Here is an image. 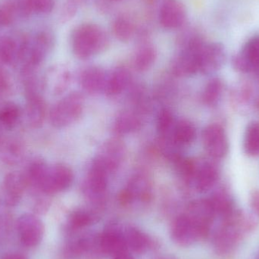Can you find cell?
<instances>
[{"label":"cell","mask_w":259,"mask_h":259,"mask_svg":"<svg viewBox=\"0 0 259 259\" xmlns=\"http://www.w3.org/2000/svg\"><path fill=\"white\" fill-rule=\"evenodd\" d=\"M108 45L107 33L97 24H82L74 30L73 34V51L79 59H89L103 51Z\"/></svg>","instance_id":"cell-1"},{"label":"cell","mask_w":259,"mask_h":259,"mask_svg":"<svg viewBox=\"0 0 259 259\" xmlns=\"http://www.w3.org/2000/svg\"><path fill=\"white\" fill-rule=\"evenodd\" d=\"M83 99L78 93H72L56 103L50 112V121L58 128L66 127L80 118Z\"/></svg>","instance_id":"cell-2"},{"label":"cell","mask_w":259,"mask_h":259,"mask_svg":"<svg viewBox=\"0 0 259 259\" xmlns=\"http://www.w3.org/2000/svg\"><path fill=\"white\" fill-rule=\"evenodd\" d=\"M72 171L62 164L47 167L38 190L47 195L54 194L67 190L72 184Z\"/></svg>","instance_id":"cell-3"},{"label":"cell","mask_w":259,"mask_h":259,"mask_svg":"<svg viewBox=\"0 0 259 259\" xmlns=\"http://www.w3.org/2000/svg\"><path fill=\"white\" fill-rule=\"evenodd\" d=\"M204 147L210 156L222 159L226 156L229 149V142L225 129L219 124L207 126L202 132Z\"/></svg>","instance_id":"cell-4"},{"label":"cell","mask_w":259,"mask_h":259,"mask_svg":"<svg viewBox=\"0 0 259 259\" xmlns=\"http://www.w3.org/2000/svg\"><path fill=\"white\" fill-rule=\"evenodd\" d=\"M186 215L200 231L202 239L208 237L216 214L208 199H198L189 205Z\"/></svg>","instance_id":"cell-5"},{"label":"cell","mask_w":259,"mask_h":259,"mask_svg":"<svg viewBox=\"0 0 259 259\" xmlns=\"http://www.w3.org/2000/svg\"><path fill=\"white\" fill-rule=\"evenodd\" d=\"M17 230L20 240L27 247H34L42 241L44 225L42 221L33 214H24L17 221Z\"/></svg>","instance_id":"cell-6"},{"label":"cell","mask_w":259,"mask_h":259,"mask_svg":"<svg viewBox=\"0 0 259 259\" xmlns=\"http://www.w3.org/2000/svg\"><path fill=\"white\" fill-rule=\"evenodd\" d=\"M100 246L103 257L114 258L128 252L124 232L118 225H110L100 234Z\"/></svg>","instance_id":"cell-7"},{"label":"cell","mask_w":259,"mask_h":259,"mask_svg":"<svg viewBox=\"0 0 259 259\" xmlns=\"http://www.w3.org/2000/svg\"><path fill=\"white\" fill-rule=\"evenodd\" d=\"M226 60L225 47L219 42L205 44L199 52V72L210 74L222 68Z\"/></svg>","instance_id":"cell-8"},{"label":"cell","mask_w":259,"mask_h":259,"mask_svg":"<svg viewBox=\"0 0 259 259\" xmlns=\"http://www.w3.org/2000/svg\"><path fill=\"white\" fill-rule=\"evenodd\" d=\"M234 68L241 73L259 71V35L247 41L232 59Z\"/></svg>","instance_id":"cell-9"},{"label":"cell","mask_w":259,"mask_h":259,"mask_svg":"<svg viewBox=\"0 0 259 259\" xmlns=\"http://www.w3.org/2000/svg\"><path fill=\"white\" fill-rule=\"evenodd\" d=\"M172 240L178 246L187 247L202 240L200 231L185 214L178 216L170 228Z\"/></svg>","instance_id":"cell-10"},{"label":"cell","mask_w":259,"mask_h":259,"mask_svg":"<svg viewBox=\"0 0 259 259\" xmlns=\"http://www.w3.org/2000/svg\"><path fill=\"white\" fill-rule=\"evenodd\" d=\"M243 232L240 227L233 224L223 223L214 234V249L219 255H228L234 250L241 241Z\"/></svg>","instance_id":"cell-11"},{"label":"cell","mask_w":259,"mask_h":259,"mask_svg":"<svg viewBox=\"0 0 259 259\" xmlns=\"http://www.w3.org/2000/svg\"><path fill=\"white\" fill-rule=\"evenodd\" d=\"M28 185L27 177L24 174L18 171L8 174L3 185L5 204L11 207L18 205Z\"/></svg>","instance_id":"cell-12"},{"label":"cell","mask_w":259,"mask_h":259,"mask_svg":"<svg viewBox=\"0 0 259 259\" xmlns=\"http://www.w3.org/2000/svg\"><path fill=\"white\" fill-rule=\"evenodd\" d=\"M109 172L96 158L88 173L86 183V190L88 196L94 200L103 198L108 186V176Z\"/></svg>","instance_id":"cell-13"},{"label":"cell","mask_w":259,"mask_h":259,"mask_svg":"<svg viewBox=\"0 0 259 259\" xmlns=\"http://www.w3.org/2000/svg\"><path fill=\"white\" fill-rule=\"evenodd\" d=\"M186 17L185 7L179 0H165L160 9V23L164 28H179L185 22Z\"/></svg>","instance_id":"cell-14"},{"label":"cell","mask_w":259,"mask_h":259,"mask_svg":"<svg viewBox=\"0 0 259 259\" xmlns=\"http://www.w3.org/2000/svg\"><path fill=\"white\" fill-rule=\"evenodd\" d=\"M150 198V183L143 175H137L131 180L127 188L120 194L119 201L122 205H127L135 199L147 202Z\"/></svg>","instance_id":"cell-15"},{"label":"cell","mask_w":259,"mask_h":259,"mask_svg":"<svg viewBox=\"0 0 259 259\" xmlns=\"http://www.w3.org/2000/svg\"><path fill=\"white\" fill-rule=\"evenodd\" d=\"M219 178L217 166L209 161H205L199 165L196 164L191 182L198 192L205 193L215 185Z\"/></svg>","instance_id":"cell-16"},{"label":"cell","mask_w":259,"mask_h":259,"mask_svg":"<svg viewBox=\"0 0 259 259\" xmlns=\"http://www.w3.org/2000/svg\"><path fill=\"white\" fill-rule=\"evenodd\" d=\"M46 116V105L37 94L28 95L25 108L27 124L33 128H39L44 124Z\"/></svg>","instance_id":"cell-17"},{"label":"cell","mask_w":259,"mask_h":259,"mask_svg":"<svg viewBox=\"0 0 259 259\" xmlns=\"http://www.w3.org/2000/svg\"><path fill=\"white\" fill-rule=\"evenodd\" d=\"M124 237L127 249L135 253H145L154 246V241L150 237L134 227H129L126 229Z\"/></svg>","instance_id":"cell-18"},{"label":"cell","mask_w":259,"mask_h":259,"mask_svg":"<svg viewBox=\"0 0 259 259\" xmlns=\"http://www.w3.org/2000/svg\"><path fill=\"white\" fill-rule=\"evenodd\" d=\"M123 156V148L118 141L109 142L106 143L103 152L97 157V159L106 167L110 173L115 171L119 165Z\"/></svg>","instance_id":"cell-19"},{"label":"cell","mask_w":259,"mask_h":259,"mask_svg":"<svg viewBox=\"0 0 259 259\" xmlns=\"http://www.w3.org/2000/svg\"><path fill=\"white\" fill-rule=\"evenodd\" d=\"M172 135L168 140L175 146H183L190 144L196 137V128L190 121L181 120L172 130Z\"/></svg>","instance_id":"cell-20"},{"label":"cell","mask_w":259,"mask_h":259,"mask_svg":"<svg viewBox=\"0 0 259 259\" xmlns=\"http://www.w3.org/2000/svg\"><path fill=\"white\" fill-rule=\"evenodd\" d=\"M70 82V74L63 68L52 69L44 80V83L54 95H59L66 91Z\"/></svg>","instance_id":"cell-21"},{"label":"cell","mask_w":259,"mask_h":259,"mask_svg":"<svg viewBox=\"0 0 259 259\" xmlns=\"http://www.w3.org/2000/svg\"><path fill=\"white\" fill-rule=\"evenodd\" d=\"M80 83L85 91L94 94L105 88L106 80L103 70L96 67L87 68L80 77Z\"/></svg>","instance_id":"cell-22"},{"label":"cell","mask_w":259,"mask_h":259,"mask_svg":"<svg viewBox=\"0 0 259 259\" xmlns=\"http://www.w3.org/2000/svg\"><path fill=\"white\" fill-rule=\"evenodd\" d=\"M208 200L216 216H220L222 219L229 216L235 210L234 200L226 190H220L215 192L211 197L208 198Z\"/></svg>","instance_id":"cell-23"},{"label":"cell","mask_w":259,"mask_h":259,"mask_svg":"<svg viewBox=\"0 0 259 259\" xmlns=\"http://www.w3.org/2000/svg\"><path fill=\"white\" fill-rule=\"evenodd\" d=\"M99 218L94 211L86 209H77L71 213L68 219V227L70 231H78L94 225Z\"/></svg>","instance_id":"cell-24"},{"label":"cell","mask_w":259,"mask_h":259,"mask_svg":"<svg viewBox=\"0 0 259 259\" xmlns=\"http://www.w3.org/2000/svg\"><path fill=\"white\" fill-rule=\"evenodd\" d=\"M130 74L124 68L115 70L109 80L106 81L105 91L109 96H115L121 94L128 84Z\"/></svg>","instance_id":"cell-25"},{"label":"cell","mask_w":259,"mask_h":259,"mask_svg":"<svg viewBox=\"0 0 259 259\" xmlns=\"http://www.w3.org/2000/svg\"><path fill=\"white\" fill-rule=\"evenodd\" d=\"M156 57L155 47L151 44H143L136 53L134 66L138 71H146L152 66Z\"/></svg>","instance_id":"cell-26"},{"label":"cell","mask_w":259,"mask_h":259,"mask_svg":"<svg viewBox=\"0 0 259 259\" xmlns=\"http://www.w3.org/2000/svg\"><path fill=\"white\" fill-rule=\"evenodd\" d=\"M243 149L249 156H259V123H250L245 131Z\"/></svg>","instance_id":"cell-27"},{"label":"cell","mask_w":259,"mask_h":259,"mask_svg":"<svg viewBox=\"0 0 259 259\" xmlns=\"http://www.w3.org/2000/svg\"><path fill=\"white\" fill-rule=\"evenodd\" d=\"M224 91V83L218 77L211 79L205 85L202 94V100L208 106H214L219 103Z\"/></svg>","instance_id":"cell-28"},{"label":"cell","mask_w":259,"mask_h":259,"mask_svg":"<svg viewBox=\"0 0 259 259\" xmlns=\"http://www.w3.org/2000/svg\"><path fill=\"white\" fill-rule=\"evenodd\" d=\"M21 111L14 103H8L0 109V124L7 129H12L19 122Z\"/></svg>","instance_id":"cell-29"},{"label":"cell","mask_w":259,"mask_h":259,"mask_svg":"<svg viewBox=\"0 0 259 259\" xmlns=\"http://www.w3.org/2000/svg\"><path fill=\"white\" fill-rule=\"evenodd\" d=\"M113 31L115 36L121 42H127L134 36L135 27L128 17L121 15L113 23Z\"/></svg>","instance_id":"cell-30"},{"label":"cell","mask_w":259,"mask_h":259,"mask_svg":"<svg viewBox=\"0 0 259 259\" xmlns=\"http://www.w3.org/2000/svg\"><path fill=\"white\" fill-rule=\"evenodd\" d=\"M21 47L18 48L15 40L10 37L0 39V61L6 64H12L17 58L21 57Z\"/></svg>","instance_id":"cell-31"},{"label":"cell","mask_w":259,"mask_h":259,"mask_svg":"<svg viewBox=\"0 0 259 259\" xmlns=\"http://www.w3.org/2000/svg\"><path fill=\"white\" fill-rule=\"evenodd\" d=\"M140 119L131 112H125L118 115L115 121V129L121 134H129L140 129Z\"/></svg>","instance_id":"cell-32"},{"label":"cell","mask_w":259,"mask_h":259,"mask_svg":"<svg viewBox=\"0 0 259 259\" xmlns=\"http://www.w3.org/2000/svg\"><path fill=\"white\" fill-rule=\"evenodd\" d=\"M47 167H48L47 164L42 160H35L33 162H32L29 166L27 175H25L28 181L29 185L30 184L38 189L45 175Z\"/></svg>","instance_id":"cell-33"},{"label":"cell","mask_w":259,"mask_h":259,"mask_svg":"<svg viewBox=\"0 0 259 259\" xmlns=\"http://www.w3.org/2000/svg\"><path fill=\"white\" fill-rule=\"evenodd\" d=\"M175 127V121L173 115L170 111L163 109L158 114L157 118V130L158 134L163 138H167L169 134H171L172 130Z\"/></svg>","instance_id":"cell-34"},{"label":"cell","mask_w":259,"mask_h":259,"mask_svg":"<svg viewBox=\"0 0 259 259\" xmlns=\"http://www.w3.org/2000/svg\"><path fill=\"white\" fill-rule=\"evenodd\" d=\"M26 9L36 13L47 14L53 11L55 0H27Z\"/></svg>","instance_id":"cell-35"},{"label":"cell","mask_w":259,"mask_h":259,"mask_svg":"<svg viewBox=\"0 0 259 259\" xmlns=\"http://www.w3.org/2000/svg\"><path fill=\"white\" fill-rule=\"evenodd\" d=\"M3 158L9 164H15L18 162L21 158V147L18 143H9L3 151Z\"/></svg>","instance_id":"cell-36"},{"label":"cell","mask_w":259,"mask_h":259,"mask_svg":"<svg viewBox=\"0 0 259 259\" xmlns=\"http://www.w3.org/2000/svg\"><path fill=\"white\" fill-rule=\"evenodd\" d=\"M12 228V217L7 213L0 214V241L6 240Z\"/></svg>","instance_id":"cell-37"},{"label":"cell","mask_w":259,"mask_h":259,"mask_svg":"<svg viewBox=\"0 0 259 259\" xmlns=\"http://www.w3.org/2000/svg\"><path fill=\"white\" fill-rule=\"evenodd\" d=\"M50 207V202L46 199H38L34 204L33 210L37 214H44Z\"/></svg>","instance_id":"cell-38"},{"label":"cell","mask_w":259,"mask_h":259,"mask_svg":"<svg viewBox=\"0 0 259 259\" xmlns=\"http://www.w3.org/2000/svg\"><path fill=\"white\" fill-rule=\"evenodd\" d=\"M250 205L252 211L259 217V190H254L251 193Z\"/></svg>","instance_id":"cell-39"},{"label":"cell","mask_w":259,"mask_h":259,"mask_svg":"<svg viewBox=\"0 0 259 259\" xmlns=\"http://www.w3.org/2000/svg\"><path fill=\"white\" fill-rule=\"evenodd\" d=\"M9 79L6 72L0 68V94H3L9 88Z\"/></svg>","instance_id":"cell-40"},{"label":"cell","mask_w":259,"mask_h":259,"mask_svg":"<svg viewBox=\"0 0 259 259\" xmlns=\"http://www.w3.org/2000/svg\"><path fill=\"white\" fill-rule=\"evenodd\" d=\"M12 21V15L8 9H0V27L9 24Z\"/></svg>","instance_id":"cell-41"},{"label":"cell","mask_w":259,"mask_h":259,"mask_svg":"<svg viewBox=\"0 0 259 259\" xmlns=\"http://www.w3.org/2000/svg\"><path fill=\"white\" fill-rule=\"evenodd\" d=\"M3 259H27V257L18 252H10L3 256Z\"/></svg>","instance_id":"cell-42"},{"label":"cell","mask_w":259,"mask_h":259,"mask_svg":"<svg viewBox=\"0 0 259 259\" xmlns=\"http://www.w3.org/2000/svg\"><path fill=\"white\" fill-rule=\"evenodd\" d=\"M112 259H134L133 258L132 255H130L128 252H125V253L121 254V255H117V256L114 257Z\"/></svg>","instance_id":"cell-43"},{"label":"cell","mask_w":259,"mask_h":259,"mask_svg":"<svg viewBox=\"0 0 259 259\" xmlns=\"http://www.w3.org/2000/svg\"><path fill=\"white\" fill-rule=\"evenodd\" d=\"M148 4H152V3H156L158 0H145Z\"/></svg>","instance_id":"cell-44"},{"label":"cell","mask_w":259,"mask_h":259,"mask_svg":"<svg viewBox=\"0 0 259 259\" xmlns=\"http://www.w3.org/2000/svg\"><path fill=\"white\" fill-rule=\"evenodd\" d=\"M255 259H259V250L258 253H257L256 257H255Z\"/></svg>","instance_id":"cell-45"},{"label":"cell","mask_w":259,"mask_h":259,"mask_svg":"<svg viewBox=\"0 0 259 259\" xmlns=\"http://www.w3.org/2000/svg\"><path fill=\"white\" fill-rule=\"evenodd\" d=\"M164 259H171V258H164Z\"/></svg>","instance_id":"cell-46"},{"label":"cell","mask_w":259,"mask_h":259,"mask_svg":"<svg viewBox=\"0 0 259 259\" xmlns=\"http://www.w3.org/2000/svg\"><path fill=\"white\" fill-rule=\"evenodd\" d=\"M115 1H118V0H115Z\"/></svg>","instance_id":"cell-47"}]
</instances>
